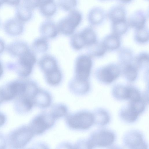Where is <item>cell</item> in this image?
<instances>
[{
  "instance_id": "42",
  "label": "cell",
  "mask_w": 149,
  "mask_h": 149,
  "mask_svg": "<svg viewBox=\"0 0 149 149\" xmlns=\"http://www.w3.org/2000/svg\"><path fill=\"white\" fill-rule=\"evenodd\" d=\"M6 118L5 116L0 112V126L2 125L5 123Z\"/></svg>"
},
{
  "instance_id": "47",
  "label": "cell",
  "mask_w": 149,
  "mask_h": 149,
  "mask_svg": "<svg viewBox=\"0 0 149 149\" xmlns=\"http://www.w3.org/2000/svg\"><path fill=\"white\" fill-rule=\"evenodd\" d=\"M5 2V0H0V7Z\"/></svg>"
},
{
  "instance_id": "18",
  "label": "cell",
  "mask_w": 149,
  "mask_h": 149,
  "mask_svg": "<svg viewBox=\"0 0 149 149\" xmlns=\"http://www.w3.org/2000/svg\"><path fill=\"white\" fill-rule=\"evenodd\" d=\"M94 123L97 125L103 126L107 125L110 122L111 117L109 112L105 109L98 108L93 112Z\"/></svg>"
},
{
  "instance_id": "41",
  "label": "cell",
  "mask_w": 149,
  "mask_h": 149,
  "mask_svg": "<svg viewBox=\"0 0 149 149\" xmlns=\"http://www.w3.org/2000/svg\"><path fill=\"white\" fill-rule=\"evenodd\" d=\"M6 141L4 137L0 134V148H3L6 146Z\"/></svg>"
},
{
  "instance_id": "43",
  "label": "cell",
  "mask_w": 149,
  "mask_h": 149,
  "mask_svg": "<svg viewBox=\"0 0 149 149\" xmlns=\"http://www.w3.org/2000/svg\"><path fill=\"white\" fill-rule=\"evenodd\" d=\"M4 72V67L2 62L0 59V78L3 76Z\"/></svg>"
},
{
  "instance_id": "15",
  "label": "cell",
  "mask_w": 149,
  "mask_h": 149,
  "mask_svg": "<svg viewBox=\"0 0 149 149\" xmlns=\"http://www.w3.org/2000/svg\"><path fill=\"white\" fill-rule=\"evenodd\" d=\"M33 101L34 104L42 108H46L50 104L51 97L47 91L38 88L33 98Z\"/></svg>"
},
{
  "instance_id": "45",
  "label": "cell",
  "mask_w": 149,
  "mask_h": 149,
  "mask_svg": "<svg viewBox=\"0 0 149 149\" xmlns=\"http://www.w3.org/2000/svg\"><path fill=\"white\" fill-rule=\"evenodd\" d=\"M123 3H127L131 2L132 0H118Z\"/></svg>"
},
{
  "instance_id": "31",
  "label": "cell",
  "mask_w": 149,
  "mask_h": 149,
  "mask_svg": "<svg viewBox=\"0 0 149 149\" xmlns=\"http://www.w3.org/2000/svg\"><path fill=\"white\" fill-rule=\"evenodd\" d=\"M67 111V108L65 105L62 104H57L52 107L50 113L55 119L65 115Z\"/></svg>"
},
{
  "instance_id": "13",
  "label": "cell",
  "mask_w": 149,
  "mask_h": 149,
  "mask_svg": "<svg viewBox=\"0 0 149 149\" xmlns=\"http://www.w3.org/2000/svg\"><path fill=\"white\" fill-rule=\"evenodd\" d=\"M39 31L41 36L47 39L56 38L59 33L56 24L49 19L45 20L42 23Z\"/></svg>"
},
{
  "instance_id": "14",
  "label": "cell",
  "mask_w": 149,
  "mask_h": 149,
  "mask_svg": "<svg viewBox=\"0 0 149 149\" xmlns=\"http://www.w3.org/2000/svg\"><path fill=\"white\" fill-rule=\"evenodd\" d=\"M69 87L73 93L80 95L87 93L89 90L90 85L88 80H83L74 77L69 82Z\"/></svg>"
},
{
  "instance_id": "36",
  "label": "cell",
  "mask_w": 149,
  "mask_h": 149,
  "mask_svg": "<svg viewBox=\"0 0 149 149\" xmlns=\"http://www.w3.org/2000/svg\"><path fill=\"white\" fill-rule=\"evenodd\" d=\"M128 94L127 100L132 102L139 100L143 96L140 91L136 88L132 86H128Z\"/></svg>"
},
{
  "instance_id": "46",
  "label": "cell",
  "mask_w": 149,
  "mask_h": 149,
  "mask_svg": "<svg viewBox=\"0 0 149 149\" xmlns=\"http://www.w3.org/2000/svg\"><path fill=\"white\" fill-rule=\"evenodd\" d=\"M40 0V4H41V3H45V2H46L49 1H50L52 0Z\"/></svg>"
},
{
  "instance_id": "22",
  "label": "cell",
  "mask_w": 149,
  "mask_h": 149,
  "mask_svg": "<svg viewBox=\"0 0 149 149\" xmlns=\"http://www.w3.org/2000/svg\"><path fill=\"white\" fill-rule=\"evenodd\" d=\"M38 8L41 14L47 18L53 16L57 9V5L54 0L42 3Z\"/></svg>"
},
{
  "instance_id": "28",
  "label": "cell",
  "mask_w": 149,
  "mask_h": 149,
  "mask_svg": "<svg viewBox=\"0 0 149 149\" xmlns=\"http://www.w3.org/2000/svg\"><path fill=\"white\" fill-rule=\"evenodd\" d=\"M70 44L72 48L76 51L79 50L86 46L83 37L80 31L72 35Z\"/></svg>"
},
{
  "instance_id": "6",
  "label": "cell",
  "mask_w": 149,
  "mask_h": 149,
  "mask_svg": "<svg viewBox=\"0 0 149 149\" xmlns=\"http://www.w3.org/2000/svg\"><path fill=\"white\" fill-rule=\"evenodd\" d=\"M92 65V61L89 56L84 54L79 56L75 61L74 77L81 79L88 80Z\"/></svg>"
},
{
  "instance_id": "29",
  "label": "cell",
  "mask_w": 149,
  "mask_h": 149,
  "mask_svg": "<svg viewBox=\"0 0 149 149\" xmlns=\"http://www.w3.org/2000/svg\"><path fill=\"white\" fill-rule=\"evenodd\" d=\"M84 40L86 46H88L96 42V36L92 28L86 27L80 31Z\"/></svg>"
},
{
  "instance_id": "1",
  "label": "cell",
  "mask_w": 149,
  "mask_h": 149,
  "mask_svg": "<svg viewBox=\"0 0 149 149\" xmlns=\"http://www.w3.org/2000/svg\"><path fill=\"white\" fill-rule=\"evenodd\" d=\"M17 58L15 62L7 63L6 68L15 72L19 77L27 78L32 73L37 61L35 53L30 49Z\"/></svg>"
},
{
  "instance_id": "2",
  "label": "cell",
  "mask_w": 149,
  "mask_h": 149,
  "mask_svg": "<svg viewBox=\"0 0 149 149\" xmlns=\"http://www.w3.org/2000/svg\"><path fill=\"white\" fill-rule=\"evenodd\" d=\"M82 19V14L78 10L74 9L69 11L56 24L59 33L66 36L72 35Z\"/></svg>"
},
{
  "instance_id": "44",
  "label": "cell",
  "mask_w": 149,
  "mask_h": 149,
  "mask_svg": "<svg viewBox=\"0 0 149 149\" xmlns=\"http://www.w3.org/2000/svg\"><path fill=\"white\" fill-rule=\"evenodd\" d=\"M4 101L1 89L0 88V104Z\"/></svg>"
},
{
  "instance_id": "3",
  "label": "cell",
  "mask_w": 149,
  "mask_h": 149,
  "mask_svg": "<svg viewBox=\"0 0 149 149\" xmlns=\"http://www.w3.org/2000/svg\"><path fill=\"white\" fill-rule=\"evenodd\" d=\"M66 119L68 125L75 130H88L94 123L93 113L86 110L70 114L67 116Z\"/></svg>"
},
{
  "instance_id": "7",
  "label": "cell",
  "mask_w": 149,
  "mask_h": 149,
  "mask_svg": "<svg viewBox=\"0 0 149 149\" xmlns=\"http://www.w3.org/2000/svg\"><path fill=\"white\" fill-rule=\"evenodd\" d=\"M123 142L125 146L129 149H146L148 147L142 133L136 130L126 132L124 135Z\"/></svg>"
},
{
  "instance_id": "37",
  "label": "cell",
  "mask_w": 149,
  "mask_h": 149,
  "mask_svg": "<svg viewBox=\"0 0 149 149\" xmlns=\"http://www.w3.org/2000/svg\"><path fill=\"white\" fill-rule=\"evenodd\" d=\"M135 60L137 66L140 67L143 64L148 63V55L146 53H140L136 57Z\"/></svg>"
},
{
  "instance_id": "30",
  "label": "cell",
  "mask_w": 149,
  "mask_h": 149,
  "mask_svg": "<svg viewBox=\"0 0 149 149\" xmlns=\"http://www.w3.org/2000/svg\"><path fill=\"white\" fill-rule=\"evenodd\" d=\"M129 26L126 19L112 23L113 33L119 36L125 33Z\"/></svg>"
},
{
  "instance_id": "38",
  "label": "cell",
  "mask_w": 149,
  "mask_h": 149,
  "mask_svg": "<svg viewBox=\"0 0 149 149\" xmlns=\"http://www.w3.org/2000/svg\"><path fill=\"white\" fill-rule=\"evenodd\" d=\"M23 3L33 10L39 7L40 2V0H23Z\"/></svg>"
},
{
  "instance_id": "11",
  "label": "cell",
  "mask_w": 149,
  "mask_h": 149,
  "mask_svg": "<svg viewBox=\"0 0 149 149\" xmlns=\"http://www.w3.org/2000/svg\"><path fill=\"white\" fill-rule=\"evenodd\" d=\"M30 49L26 42L19 40L9 43L6 46V50L10 56L17 58Z\"/></svg>"
},
{
  "instance_id": "17",
  "label": "cell",
  "mask_w": 149,
  "mask_h": 149,
  "mask_svg": "<svg viewBox=\"0 0 149 149\" xmlns=\"http://www.w3.org/2000/svg\"><path fill=\"white\" fill-rule=\"evenodd\" d=\"M146 21V15L142 10H138L130 16L128 21L129 26L136 30L145 26Z\"/></svg>"
},
{
  "instance_id": "19",
  "label": "cell",
  "mask_w": 149,
  "mask_h": 149,
  "mask_svg": "<svg viewBox=\"0 0 149 149\" xmlns=\"http://www.w3.org/2000/svg\"><path fill=\"white\" fill-rule=\"evenodd\" d=\"M126 15L125 7L122 5H118L109 10L107 16L112 23L126 19Z\"/></svg>"
},
{
  "instance_id": "8",
  "label": "cell",
  "mask_w": 149,
  "mask_h": 149,
  "mask_svg": "<svg viewBox=\"0 0 149 149\" xmlns=\"http://www.w3.org/2000/svg\"><path fill=\"white\" fill-rule=\"evenodd\" d=\"M55 120L50 113L44 112L34 117L29 126L34 134H40L52 126Z\"/></svg>"
},
{
  "instance_id": "40",
  "label": "cell",
  "mask_w": 149,
  "mask_h": 149,
  "mask_svg": "<svg viewBox=\"0 0 149 149\" xmlns=\"http://www.w3.org/2000/svg\"><path fill=\"white\" fill-rule=\"evenodd\" d=\"M6 46L4 41L0 38V55L3 52L6 50Z\"/></svg>"
},
{
  "instance_id": "33",
  "label": "cell",
  "mask_w": 149,
  "mask_h": 149,
  "mask_svg": "<svg viewBox=\"0 0 149 149\" xmlns=\"http://www.w3.org/2000/svg\"><path fill=\"white\" fill-rule=\"evenodd\" d=\"M124 72L126 78L129 81H133L136 79L137 73V69L133 65L129 63L126 64Z\"/></svg>"
},
{
  "instance_id": "39",
  "label": "cell",
  "mask_w": 149,
  "mask_h": 149,
  "mask_svg": "<svg viewBox=\"0 0 149 149\" xmlns=\"http://www.w3.org/2000/svg\"><path fill=\"white\" fill-rule=\"evenodd\" d=\"M5 3L13 6H17L19 4L21 0H5Z\"/></svg>"
},
{
  "instance_id": "10",
  "label": "cell",
  "mask_w": 149,
  "mask_h": 149,
  "mask_svg": "<svg viewBox=\"0 0 149 149\" xmlns=\"http://www.w3.org/2000/svg\"><path fill=\"white\" fill-rule=\"evenodd\" d=\"M3 29L8 36L13 37L21 35L24 30V23L16 17L10 19L5 23Z\"/></svg>"
},
{
  "instance_id": "34",
  "label": "cell",
  "mask_w": 149,
  "mask_h": 149,
  "mask_svg": "<svg viewBox=\"0 0 149 149\" xmlns=\"http://www.w3.org/2000/svg\"><path fill=\"white\" fill-rule=\"evenodd\" d=\"M58 6L62 10L65 11H70L77 6V0H58Z\"/></svg>"
},
{
  "instance_id": "27",
  "label": "cell",
  "mask_w": 149,
  "mask_h": 149,
  "mask_svg": "<svg viewBox=\"0 0 149 149\" xmlns=\"http://www.w3.org/2000/svg\"><path fill=\"white\" fill-rule=\"evenodd\" d=\"M102 43L107 50L117 49L120 44L119 36L113 33L110 34L104 39Z\"/></svg>"
},
{
  "instance_id": "26",
  "label": "cell",
  "mask_w": 149,
  "mask_h": 149,
  "mask_svg": "<svg viewBox=\"0 0 149 149\" xmlns=\"http://www.w3.org/2000/svg\"><path fill=\"white\" fill-rule=\"evenodd\" d=\"M128 94L127 86L117 84L113 87L112 94L116 99L120 101L127 100Z\"/></svg>"
},
{
  "instance_id": "20",
  "label": "cell",
  "mask_w": 149,
  "mask_h": 149,
  "mask_svg": "<svg viewBox=\"0 0 149 149\" xmlns=\"http://www.w3.org/2000/svg\"><path fill=\"white\" fill-rule=\"evenodd\" d=\"M106 14L101 8L96 7L89 12L87 19L89 22L92 25H97L101 23L104 20Z\"/></svg>"
},
{
  "instance_id": "21",
  "label": "cell",
  "mask_w": 149,
  "mask_h": 149,
  "mask_svg": "<svg viewBox=\"0 0 149 149\" xmlns=\"http://www.w3.org/2000/svg\"><path fill=\"white\" fill-rule=\"evenodd\" d=\"M15 15L16 18L24 23L29 21L31 18L32 10L23 3L17 6Z\"/></svg>"
},
{
  "instance_id": "32",
  "label": "cell",
  "mask_w": 149,
  "mask_h": 149,
  "mask_svg": "<svg viewBox=\"0 0 149 149\" xmlns=\"http://www.w3.org/2000/svg\"><path fill=\"white\" fill-rule=\"evenodd\" d=\"M89 55L93 56H100L105 53L106 49L102 43H95L88 46Z\"/></svg>"
},
{
  "instance_id": "4",
  "label": "cell",
  "mask_w": 149,
  "mask_h": 149,
  "mask_svg": "<svg viewBox=\"0 0 149 149\" xmlns=\"http://www.w3.org/2000/svg\"><path fill=\"white\" fill-rule=\"evenodd\" d=\"M34 134L30 126H22L10 133L9 142L11 146L14 148H21L29 142Z\"/></svg>"
},
{
  "instance_id": "25",
  "label": "cell",
  "mask_w": 149,
  "mask_h": 149,
  "mask_svg": "<svg viewBox=\"0 0 149 149\" xmlns=\"http://www.w3.org/2000/svg\"><path fill=\"white\" fill-rule=\"evenodd\" d=\"M44 76L47 83L54 86L58 85L63 77L62 74L59 68L50 73L44 74Z\"/></svg>"
},
{
  "instance_id": "35",
  "label": "cell",
  "mask_w": 149,
  "mask_h": 149,
  "mask_svg": "<svg viewBox=\"0 0 149 149\" xmlns=\"http://www.w3.org/2000/svg\"><path fill=\"white\" fill-rule=\"evenodd\" d=\"M135 38L136 40L139 43H144L147 42L149 39L148 29L144 26L136 30Z\"/></svg>"
},
{
  "instance_id": "24",
  "label": "cell",
  "mask_w": 149,
  "mask_h": 149,
  "mask_svg": "<svg viewBox=\"0 0 149 149\" xmlns=\"http://www.w3.org/2000/svg\"><path fill=\"white\" fill-rule=\"evenodd\" d=\"M47 40L41 36L36 38L32 43L31 49L35 53H42L46 52L49 47Z\"/></svg>"
},
{
  "instance_id": "23",
  "label": "cell",
  "mask_w": 149,
  "mask_h": 149,
  "mask_svg": "<svg viewBox=\"0 0 149 149\" xmlns=\"http://www.w3.org/2000/svg\"><path fill=\"white\" fill-rule=\"evenodd\" d=\"M15 107L20 112H26L30 111L34 105L32 100L24 97L20 96L16 97Z\"/></svg>"
},
{
  "instance_id": "5",
  "label": "cell",
  "mask_w": 149,
  "mask_h": 149,
  "mask_svg": "<svg viewBox=\"0 0 149 149\" xmlns=\"http://www.w3.org/2000/svg\"><path fill=\"white\" fill-rule=\"evenodd\" d=\"M116 138V134L112 131L101 129L92 133L88 139L93 148L95 147L109 146L115 141Z\"/></svg>"
},
{
  "instance_id": "9",
  "label": "cell",
  "mask_w": 149,
  "mask_h": 149,
  "mask_svg": "<svg viewBox=\"0 0 149 149\" xmlns=\"http://www.w3.org/2000/svg\"><path fill=\"white\" fill-rule=\"evenodd\" d=\"M120 72V69L116 65H109L101 69L98 73V78L102 83L110 84L118 78Z\"/></svg>"
},
{
  "instance_id": "12",
  "label": "cell",
  "mask_w": 149,
  "mask_h": 149,
  "mask_svg": "<svg viewBox=\"0 0 149 149\" xmlns=\"http://www.w3.org/2000/svg\"><path fill=\"white\" fill-rule=\"evenodd\" d=\"M38 65L44 75L59 68L56 58L49 54H44L41 57L38 62Z\"/></svg>"
},
{
  "instance_id": "48",
  "label": "cell",
  "mask_w": 149,
  "mask_h": 149,
  "mask_svg": "<svg viewBox=\"0 0 149 149\" xmlns=\"http://www.w3.org/2000/svg\"></svg>"
},
{
  "instance_id": "16",
  "label": "cell",
  "mask_w": 149,
  "mask_h": 149,
  "mask_svg": "<svg viewBox=\"0 0 149 149\" xmlns=\"http://www.w3.org/2000/svg\"><path fill=\"white\" fill-rule=\"evenodd\" d=\"M128 104L122 107L119 112V116L121 120L128 123L136 121L139 115Z\"/></svg>"
}]
</instances>
